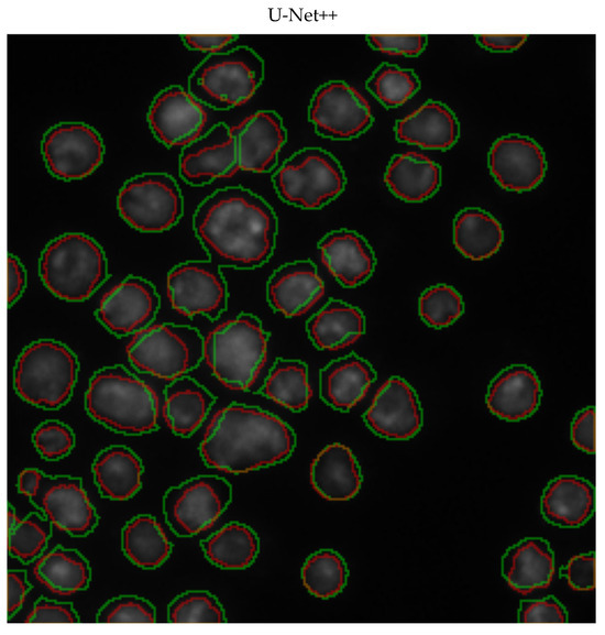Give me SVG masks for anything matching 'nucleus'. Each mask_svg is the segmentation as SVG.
Segmentation results:
<instances>
[{
    "instance_id": "nucleus-4",
    "label": "nucleus",
    "mask_w": 605,
    "mask_h": 635,
    "mask_svg": "<svg viewBox=\"0 0 605 635\" xmlns=\"http://www.w3.org/2000/svg\"><path fill=\"white\" fill-rule=\"evenodd\" d=\"M268 338L255 315L241 313L204 338V360L223 386L250 391L265 366Z\"/></svg>"
},
{
    "instance_id": "nucleus-5",
    "label": "nucleus",
    "mask_w": 605,
    "mask_h": 635,
    "mask_svg": "<svg viewBox=\"0 0 605 635\" xmlns=\"http://www.w3.org/2000/svg\"><path fill=\"white\" fill-rule=\"evenodd\" d=\"M38 274L44 286L59 299L84 302L107 281L108 261L95 239L68 232L46 244Z\"/></svg>"
},
{
    "instance_id": "nucleus-13",
    "label": "nucleus",
    "mask_w": 605,
    "mask_h": 635,
    "mask_svg": "<svg viewBox=\"0 0 605 635\" xmlns=\"http://www.w3.org/2000/svg\"><path fill=\"white\" fill-rule=\"evenodd\" d=\"M308 120L318 135L332 140H351L373 123L367 100L343 80H329L314 92Z\"/></svg>"
},
{
    "instance_id": "nucleus-30",
    "label": "nucleus",
    "mask_w": 605,
    "mask_h": 635,
    "mask_svg": "<svg viewBox=\"0 0 605 635\" xmlns=\"http://www.w3.org/2000/svg\"><path fill=\"white\" fill-rule=\"evenodd\" d=\"M216 396L189 376L172 381L164 391L163 418L177 436H191L205 421Z\"/></svg>"
},
{
    "instance_id": "nucleus-33",
    "label": "nucleus",
    "mask_w": 605,
    "mask_h": 635,
    "mask_svg": "<svg viewBox=\"0 0 605 635\" xmlns=\"http://www.w3.org/2000/svg\"><path fill=\"white\" fill-rule=\"evenodd\" d=\"M91 470L100 494L107 499L128 500L142 485V461L125 446L113 445L102 449L96 456Z\"/></svg>"
},
{
    "instance_id": "nucleus-54",
    "label": "nucleus",
    "mask_w": 605,
    "mask_h": 635,
    "mask_svg": "<svg viewBox=\"0 0 605 635\" xmlns=\"http://www.w3.org/2000/svg\"><path fill=\"white\" fill-rule=\"evenodd\" d=\"M477 42L493 52H512L518 50L527 40L526 34H480Z\"/></svg>"
},
{
    "instance_id": "nucleus-36",
    "label": "nucleus",
    "mask_w": 605,
    "mask_h": 635,
    "mask_svg": "<svg viewBox=\"0 0 605 635\" xmlns=\"http://www.w3.org/2000/svg\"><path fill=\"white\" fill-rule=\"evenodd\" d=\"M206 558L222 569H244L253 563L260 540L256 533L248 525L231 522L201 540Z\"/></svg>"
},
{
    "instance_id": "nucleus-53",
    "label": "nucleus",
    "mask_w": 605,
    "mask_h": 635,
    "mask_svg": "<svg viewBox=\"0 0 605 635\" xmlns=\"http://www.w3.org/2000/svg\"><path fill=\"white\" fill-rule=\"evenodd\" d=\"M8 305L15 303L26 286V272L21 261L13 254L7 259Z\"/></svg>"
},
{
    "instance_id": "nucleus-21",
    "label": "nucleus",
    "mask_w": 605,
    "mask_h": 635,
    "mask_svg": "<svg viewBox=\"0 0 605 635\" xmlns=\"http://www.w3.org/2000/svg\"><path fill=\"white\" fill-rule=\"evenodd\" d=\"M239 169L254 173L273 171L286 143L287 130L274 110H260L232 128Z\"/></svg>"
},
{
    "instance_id": "nucleus-37",
    "label": "nucleus",
    "mask_w": 605,
    "mask_h": 635,
    "mask_svg": "<svg viewBox=\"0 0 605 635\" xmlns=\"http://www.w3.org/2000/svg\"><path fill=\"white\" fill-rule=\"evenodd\" d=\"M122 550L135 566L153 569L161 566L172 551V543L160 522L142 514L129 521L121 533Z\"/></svg>"
},
{
    "instance_id": "nucleus-31",
    "label": "nucleus",
    "mask_w": 605,
    "mask_h": 635,
    "mask_svg": "<svg viewBox=\"0 0 605 635\" xmlns=\"http://www.w3.org/2000/svg\"><path fill=\"white\" fill-rule=\"evenodd\" d=\"M306 331L317 349L337 351L363 336L365 317L359 307L331 298L307 320Z\"/></svg>"
},
{
    "instance_id": "nucleus-25",
    "label": "nucleus",
    "mask_w": 605,
    "mask_h": 635,
    "mask_svg": "<svg viewBox=\"0 0 605 635\" xmlns=\"http://www.w3.org/2000/svg\"><path fill=\"white\" fill-rule=\"evenodd\" d=\"M376 372L369 361L350 353L330 361L319 372V393L330 407L348 412L369 392Z\"/></svg>"
},
{
    "instance_id": "nucleus-10",
    "label": "nucleus",
    "mask_w": 605,
    "mask_h": 635,
    "mask_svg": "<svg viewBox=\"0 0 605 635\" xmlns=\"http://www.w3.org/2000/svg\"><path fill=\"white\" fill-rule=\"evenodd\" d=\"M117 207L120 216L141 232H162L174 227L183 216L182 190L167 173H143L121 187Z\"/></svg>"
},
{
    "instance_id": "nucleus-43",
    "label": "nucleus",
    "mask_w": 605,
    "mask_h": 635,
    "mask_svg": "<svg viewBox=\"0 0 605 635\" xmlns=\"http://www.w3.org/2000/svg\"><path fill=\"white\" fill-rule=\"evenodd\" d=\"M170 623H223L226 615L218 599L208 591H186L167 607Z\"/></svg>"
},
{
    "instance_id": "nucleus-49",
    "label": "nucleus",
    "mask_w": 605,
    "mask_h": 635,
    "mask_svg": "<svg viewBox=\"0 0 605 635\" xmlns=\"http://www.w3.org/2000/svg\"><path fill=\"white\" fill-rule=\"evenodd\" d=\"M25 623H77L79 616L72 603L40 598L24 620Z\"/></svg>"
},
{
    "instance_id": "nucleus-2",
    "label": "nucleus",
    "mask_w": 605,
    "mask_h": 635,
    "mask_svg": "<svg viewBox=\"0 0 605 635\" xmlns=\"http://www.w3.org/2000/svg\"><path fill=\"white\" fill-rule=\"evenodd\" d=\"M295 445L293 428L278 416L233 402L213 415L199 451L208 467L240 474L286 460Z\"/></svg>"
},
{
    "instance_id": "nucleus-11",
    "label": "nucleus",
    "mask_w": 605,
    "mask_h": 635,
    "mask_svg": "<svg viewBox=\"0 0 605 635\" xmlns=\"http://www.w3.org/2000/svg\"><path fill=\"white\" fill-rule=\"evenodd\" d=\"M232 500L230 483L217 475H197L169 488L163 497L167 525L179 537L209 529Z\"/></svg>"
},
{
    "instance_id": "nucleus-8",
    "label": "nucleus",
    "mask_w": 605,
    "mask_h": 635,
    "mask_svg": "<svg viewBox=\"0 0 605 635\" xmlns=\"http://www.w3.org/2000/svg\"><path fill=\"white\" fill-rule=\"evenodd\" d=\"M125 350L136 371L172 382L204 360V337L187 325L152 324L135 333Z\"/></svg>"
},
{
    "instance_id": "nucleus-38",
    "label": "nucleus",
    "mask_w": 605,
    "mask_h": 635,
    "mask_svg": "<svg viewBox=\"0 0 605 635\" xmlns=\"http://www.w3.org/2000/svg\"><path fill=\"white\" fill-rule=\"evenodd\" d=\"M258 392L289 410L305 409L312 396L307 364L296 359H276Z\"/></svg>"
},
{
    "instance_id": "nucleus-47",
    "label": "nucleus",
    "mask_w": 605,
    "mask_h": 635,
    "mask_svg": "<svg viewBox=\"0 0 605 635\" xmlns=\"http://www.w3.org/2000/svg\"><path fill=\"white\" fill-rule=\"evenodd\" d=\"M518 621L520 623H565L568 613L554 596L549 595L539 600L521 601Z\"/></svg>"
},
{
    "instance_id": "nucleus-17",
    "label": "nucleus",
    "mask_w": 605,
    "mask_h": 635,
    "mask_svg": "<svg viewBox=\"0 0 605 635\" xmlns=\"http://www.w3.org/2000/svg\"><path fill=\"white\" fill-rule=\"evenodd\" d=\"M147 122L161 143L168 147H184L202 135L207 112L188 90L172 85L155 96L147 112Z\"/></svg>"
},
{
    "instance_id": "nucleus-45",
    "label": "nucleus",
    "mask_w": 605,
    "mask_h": 635,
    "mask_svg": "<svg viewBox=\"0 0 605 635\" xmlns=\"http://www.w3.org/2000/svg\"><path fill=\"white\" fill-rule=\"evenodd\" d=\"M32 441L42 458L54 461L70 452L75 446V435L65 423L48 419L35 428Z\"/></svg>"
},
{
    "instance_id": "nucleus-18",
    "label": "nucleus",
    "mask_w": 605,
    "mask_h": 635,
    "mask_svg": "<svg viewBox=\"0 0 605 635\" xmlns=\"http://www.w3.org/2000/svg\"><path fill=\"white\" fill-rule=\"evenodd\" d=\"M367 427L391 440L413 438L422 426V409L413 386L399 376L386 380L363 415Z\"/></svg>"
},
{
    "instance_id": "nucleus-7",
    "label": "nucleus",
    "mask_w": 605,
    "mask_h": 635,
    "mask_svg": "<svg viewBox=\"0 0 605 635\" xmlns=\"http://www.w3.org/2000/svg\"><path fill=\"white\" fill-rule=\"evenodd\" d=\"M264 61L242 45L209 54L188 77V91L204 106L228 110L245 103L264 79Z\"/></svg>"
},
{
    "instance_id": "nucleus-3",
    "label": "nucleus",
    "mask_w": 605,
    "mask_h": 635,
    "mask_svg": "<svg viewBox=\"0 0 605 635\" xmlns=\"http://www.w3.org/2000/svg\"><path fill=\"white\" fill-rule=\"evenodd\" d=\"M85 408L94 420L120 434L142 435L158 428L155 391L121 364L94 373L85 393Z\"/></svg>"
},
{
    "instance_id": "nucleus-19",
    "label": "nucleus",
    "mask_w": 605,
    "mask_h": 635,
    "mask_svg": "<svg viewBox=\"0 0 605 635\" xmlns=\"http://www.w3.org/2000/svg\"><path fill=\"white\" fill-rule=\"evenodd\" d=\"M178 166L182 179L191 186H204L234 175L239 165L232 128L223 122L211 127L183 147Z\"/></svg>"
},
{
    "instance_id": "nucleus-28",
    "label": "nucleus",
    "mask_w": 605,
    "mask_h": 635,
    "mask_svg": "<svg viewBox=\"0 0 605 635\" xmlns=\"http://www.w3.org/2000/svg\"><path fill=\"white\" fill-rule=\"evenodd\" d=\"M310 481L323 499L346 501L359 493L362 474L352 450L343 444L333 442L324 447L314 459Z\"/></svg>"
},
{
    "instance_id": "nucleus-55",
    "label": "nucleus",
    "mask_w": 605,
    "mask_h": 635,
    "mask_svg": "<svg viewBox=\"0 0 605 635\" xmlns=\"http://www.w3.org/2000/svg\"><path fill=\"white\" fill-rule=\"evenodd\" d=\"M44 475L38 469L26 468L22 470L18 477V491L31 499L37 492Z\"/></svg>"
},
{
    "instance_id": "nucleus-6",
    "label": "nucleus",
    "mask_w": 605,
    "mask_h": 635,
    "mask_svg": "<svg viewBox=\"0 0 605 635\" xmlns=\"http://www.w3.org/2000/svg\"><path fill=\"white\" fill-rule=\"evenodd\" d=\"M78 371V359L66 344L40 339L26 346L18 357L13 386L26 403L56 409L69 401Z\"/></svg>"
},
{
    "instance_id": "nucleus-22",
    "label": "nucleus",
    "mask_w": 605,
    "mask_h": 635,
    "mask_svg": "<svg viewBox=\"0 0 605 635\" xmlns=\"http://www.w3.org/2000/svg\"><path fill=\"white\" fill-rule=\"evenodd\" d=\"M324 295V283L310 260L278 266L266 284V298L274 311L287 318L308 313Z\"/></svg>"
},
{
    "instance_id": "nucleus-9",
    "label": "nucleus",
    "mask_w": 605,
    "mask_h": 635,
    "mask_svg": "<svg viewBox=\"0 0 605 635\" xmlns=\"http://www.w3.org/2000/svg\"><path fill=\"white\" fill-rule=\"evenodd\" d=\"M272 183L284 202L302 209H319L342 194L346 177L332 153L308 146L286 158L274 172Z\"/></svg>"
},
{
    "instance_id": "nucleus-32",
    "label": "nucleus",
    "mask_w": 605,
    "mask_h": 635,
    "mask_svg": "<svg viewBox=\"0 0 605 635\" xmlns=\"http://www.w3.org/2000/svg\"><path fill=\"white\" fill-rule=\"evenodd\" d=\"M384 182L397 198L420 202L431 197L441 183L440 166L422 153L396 154L389 161Z\"/></svg>"
},
{
    "instance_id": "nucleus-27",
    "label": "nucleus",
    "mask_w": 605,
    "mask_h": 635,
    "mask_svg": "<svg viewBox=\"0 0 605 635\" xmlns=\"http://www.w3.org/2000/svg\"><path fill=\"white\" fill-rule=\"evenodd\" d=\"M459 133L455 114L448 106L435 100L426 101L395 124V135L399 142L428 150L450 149Z\"/></svg>"
},
{
    "instance_id": "nucleus-29",
    "label": "nucleus",
    "mask_w": 605,
    "mask_h": 635,
    "mask_svg": "<svg viewBox=\"0 0 605 635\" xmlns=\"http://www.w3.org/2000/svg\"><path fill=\"white\" fill-rule=\"evenodd\" d=\"M595 510V489L576 475L553 479L541 496V512L551 524L575 528L586 523Z\"/></svg>"
},
{
    "instance_id": "nucleus-40",
    "label": "nucleus",
    "mask_w": 605,
    "mask_h": 635,
    "mask_svg": "<svg viewBox=\"0 0 605 635\" xmlns=\"http://www.w3.org/2000/svg\"><path fill=\"white\" fill-rule=\"evenodd\" d=\"M301 579L304 587L312 595L320 599L332 598L340 593L346 584V563L334 550H318L305 561Z\"/></svg>"
},
{
    "instance_id": "nucleus-35",
    "label": "nucleus",
    "mask_w": 605,
    "mask_h": 635,
    "mask_svg": "<svg viewBox=\"0 0 605 635\" xmlns=\"http://www.w3.org/2000/svg\"><path fill=\"white\" fill-rule=\"evenodd\" d=\"M504 232L499 221L476 207L462 209L454 218L453 243L465 258L480 261L494 255L501 248Z\"/></svg>"
},
{
    "instance_id": "nucleus-23",
    "label": "nucleus",
    "mask_w": 605,
    "mask_h": 635,
    "mask_svg": "<svg viewBox=\"0 0 605 635\" xmlns=\"http://www.w3.org/2000/svg\"><path fill=\"white\" fill-rule=\"evenodd\" d=\"M320 259L327 271L343 287L366 282L374 272L376 259L363 236L349 229L324 234L318 242Z\"/></svg>"
},
{
    "instance_id": "nucleus-51",
    "label": "nucleus",
    "mask_w": 605,
    "mask_h": 635,
    "mask_svg": "<svg viewBox=\"0 0 605 635\" xmlns=\"http://www.w3.org/2000/svg\"><path fill=\"white\" fill-rule=\"evenodd\" d=\"M31 585L24 570H9L7 574V613L13 616L23 605Z\"/></svg>"
},
{
    "instance_id": "nucleus-24",
    "label": "nucleus",
    "mask_w": 605,
    "mask_h": 635,
    "mask_svg": "<svg viewBox=\"0 0 605 635\" xmlns=\"http://www.w3.org/2000/svg\"><path fill=\"white\" fill-rule=\"evenodd\" d=\"M540 397L541 385L535 371L525 364H513L490 383L486 405L493 415L518 421L537 410Z\"/></svg>"
},
{
    "instance_id": "nucleus-39",
    "label": "nucleus",
    "mask_w": 605,
    "mask_h": 635,
    "mask_svg": "<svg viewBox=\"0 0 605 635\" xmlns=\"http://www.w3.org/2000/svg\"><path fill=\"white\" fill-rule=\"evenodd\" d=\"M52 523L38 513H31L23 519L16 517L14 508L8 505V551L23 563H29L42 555L52 535Z\"/></svg>"
},
{
    "instance_id": "nucleus-41",
    "label": "nucleus",
    "mask_w": 605,
    "mask_h": 635,
    "mask_svg": "<svg viewBox=\"0 0 605 635\" xmlns=\"http://www.w3.org/2000/svg\"><path fill=\"white\" fill-rule=\"evenodd\" d=\"M420 88L413 69L382 63L366 80V89L386 108H396L408 101Z\"/></svg>"
},
{
    "instance_id": "nucleus-20",
    "label": "nucleus",
    "mask_w": 605,
    "mask_h": 635,
    "mask_svg": "<svg viewBox=\"0 0 605 635\" xmlns=\"http://www.w3.org/2000/svg\"><path fill=\"white\" fill-rule=\"evenodd\" d=\"M488 167L502 188L525 191L542 180L547 163L542 149L535 140L508 134L493 143L488 153Z\"/></svg>"
},
{
    "instance_id": "nucleus-46",
    "label": "nucleus",
    "mask_w": 605,
    "mask_h": 635,
    "mask_svg": "<svg viewBox=\"0 0 605 635\" xmlns=\"http://www.w3.org/2000/svg\"><path fill=\"white\" fill-rule=\"evenodd\" d=\"M370 46L388 55L417 56L426 47L424 34H369Z\"/></svg>"
},
{
    "instance_id": "nucleus-52",
    "label": "nucleus",
    "mask_w": 605,
    "mask_h": 635,
    "mask_svg": "<svg viewBox=\"0 0 605 635\" xmlns=\"http://www.w3.org/2000/svg\"><path fill=\"white\" fill-rule=\"evenodd\" d=\"M237 39L234 34H185L182 41L187 48L209 54L220 53Z\"/></svg>"
},
{
    "instance_id": "nucleus-1",
    "label": "nucleus",
    "mask_w": 605,
    "mask_h": 635,
    "mask_svg": "<svg viewBox=\"0 0 605 635\" xmlns=\"http://www.w3.org/2000/svg\"><path fill=\"white\" fill-rule=\"evenodd\" d=\"M196 238L220 267L252 270L274 253L278 220L273 207L243 186L219 188L193 216Z\"/></svg>"
},
{
    "instance_id": "nucleus-16",
    "label": "nucleus",
    "mask_w": 605,
    "mask_h": 635,
    "mask_svg": "<svg viewBox=\"0 0 605 635\" xmlns=\"http://www.w3.org/2000/svg\"><path fill=\"white\" fill-rule=\"evenodd\" d=\"M30 501L53 526L70 536L84 537L97 526L98 515L79 478L45 474Z\"/></svg>"
},
{
    "instance_id": "nucleus-50",
    "label": "nucleus",
    "mask_w": 605,
    "mask_h": 635,
    "mask_svg": "<svg viewBox=\"0 0 605 635\" xmlns=\"http://www.w3.org/2000/svg\"><path fill=\"white\" fill-rule=\"evenodd\" d=\"M596 413L594 406L580 410L571 425V440L580 450L594 453L596 449Z\"/></svg>"
},
{
    "instance_id": "nucleus-42",
    "label": "nucleus",
    "mask_w": 605,
    "mask_h": 635,
    "mask_svg": "<svg viewBox=\"0 0 605 635\" xmlns=\"http://www.w3.org/2000/svg\"><path fill=\"white\" fill-rule=\"evenodd\" d=\"M464 310L460 293L447 284L433 285L419 297L420 318L432 328H444L454 322Z\"/></svg>"
},
{
    "instance_id": "nucleus-12",
    "label": "nucleus",
    "mask_w": 605,
    "mask_h": 635,
    "mask_svg": "<svg viewBox=\"0 0 605 635\" xmlns=\"http://www.w3.org/2000/svg\"><path fill=\"white\" fill-rule=\"evenodd\" d=\"M221 267L210 260H190L175 265L167 274V297L180 315H202L218 319L227 309L229 293Z\"/></svg>"
},
{
    "instance_id": "nucleus-48",
    "label": "nucleus",
    "mask_w": 605,
    "mask_h": 635,
    "mask_svg": "<svg viewBox=\"0 0 605 635\" xmlns=\"http://www.w3.org/2000/svg\"><path fill=\"white\" fill-rule=\"evenodd\" d=\"M560 574L565 578L568 585L575 591H591L596 584V557L594 552L573 556Z\"/></svg>"
},
{
    "instance_id": "nucleus-15",
    "label": "nucleus",
    "mask_w": 605,
    "mask_h": 635,
    "mask_svg": "<svg viewBox=\"0 0 605 635\" xmlns=\"http://www.w3.org/2000/svg\"><path fill=\"white\" fill-rule=\"evenodd\" d=\"M160 306L161 298L153 283L129 275L102 296L95 316L112 335L134 336L152 325Z\"/></svg>"
},
{
    "instance_id": "nucleus-44",
    "label": "nucleus",
    "mask_w": 605,
    "mask_h": 635,
    "mask_svg": "<svg viewBox=\"0 0 605 635\" xmlns=\"http://www.w3.org/2000/svg\"><path fill=\"white\" fill-rule=\"evenodd\" d=\"M98 623H154L156 611L152 603L136 595H120L99 610Z\"/></svg>"
},
{
    "instance_id": "nucleus-14",
    "label": "nucleus",
    "mask_w": 605,
    "mask_h": 635,
    "mask_svg": "<svg viewBox=\"0 0 605 635\" xmlns=\"http://www.w3.org/2000/svg\"><path fill=\"white\" fill-rule=\"evenodd\" d=\"M50 173L64 180L90 175L102 162L105 146L99 133L82 122H61L50 128L41 144Z\"/></svg>"
},
{
    "instance_id": "nucleus-34",
    "label": "nucleus",
    "mask_w": 605,
    "mask_h": 635,
    "mask_svg": "<svg viewBox=\"0 0 605 635\" xmlns=\"http://www.w3.org/2000/svg\"><path fill=\"white\" fill-rule=\"evenodd\" d=\"M33 573L40 583L59 595L85 590L91 579L87 559L76 549L63 546L41 555L35 561Z\"/></svg>"
},
{
    "instance_id": "nucleus-26",
    "label": "nucleus",
    "mask_w": 605,
    "mask_h": 635,
    "mask_svg": "<svg viewBox=\"0 0 605 635\" xmlns=\"http://www.w3.org/2000/svg\"><path fill=\"white\" fill-rule=\"evenodd\" d=\"M502 573L518 593L548 588L554 574V555L549 543L527 537L509 547L502 559Z\"/></svg>"
}]
</instances>
